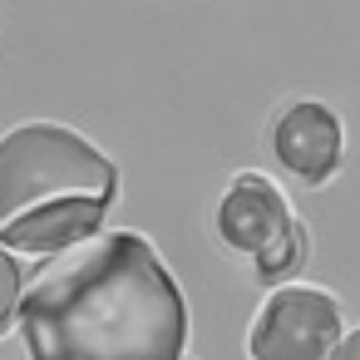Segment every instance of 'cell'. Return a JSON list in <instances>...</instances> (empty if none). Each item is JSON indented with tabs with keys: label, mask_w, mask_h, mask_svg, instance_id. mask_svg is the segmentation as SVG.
Returning a JSON list of instances; mask_svg holds the SVG:
<instances>
[{
	"label": "cell",
	"mask_w": 360,
	"mask_h": 360,
	"mask_svg": "<svg viewBox=\"0 0 360 360\" xmlns=\"http://www.w3.org/2000/svg\"><path fill=\"white\" fill-rule=\"evenodd\" d=\"M109 207L114 202H99V198H60V202H40L30 212H15L0 222V247L15 252V257H35V262H50L60 252H75L79 242L99 237L104 222H109Z\"/></svg>",
	"instance_id": "obj_6"
},
{
	"label": "cell",
	"mask_w": 360,
	"mask_h": 360,
	"mask_svg": "<svg viewBox=\"0 0 360 360\" xmlns=\"http://www.w3.org/2000/svg\"><path fill=\"white\" fill-rule=\"evenodd\" d=\"M306 257H311V232H306V222L296 217L266 252H257L252 257V276L271 291V286H291L301 271H306Z\"/></svg>",
	"instance_id": "obj_7"
},
{
	"label": "cell",
	"mask_w": 360,
	"mask_h": 360,
	"mask_svg": "<svg viewBox=\"0 0 360 360\" xmlns=\"http://www.w3.org/2000/svg\"><path fill=\"white\" fill-rule=\"evenodd\" d=\"M30 360H183L193 316L168 257L143 232H99L25 276Z\"/></svg>",
	"instance_id": "obj_1"
},
{
	"label": "cell",
	"mask_w": 360,
	"mask_h": 360,
	"mask_svg": "<svg viewBox=\"0 0 360 360\" xmlns=\"http://www.w3.org/2000/svg\"><path fill=\"white\" fill-rule=\"evenodd\" d=\"M25 276H30V271L20 266V257L0 247V340H6V335L15 330V321H20V296H25Z\"/></svg>",
	"instance_id": "obj_8"
},
{
	"label": "cell",
	"mask_w": 360,
	"mask_h": 360,
	"mask_svg": "<svg viewBox=\"0 0 360 360\" xmlns=\"http://www.w3.org/2000/svg\"><path fill=\"white\" fill-rule=\"evenodd\" d=\"M271 158L286 178L306 183V188H326L340 163H345V124L330 104L321 99H291L271 114L266 129Z\"/></svg>",
	"instance_id": "obj_4"
},
{
	"label": "cell",
	"mask_w": 360,
	"mask_h": 360,
	"mask_svg": "<svg viewBox=\"0 0 360 360\" xmlns=\"http://www.w3.org/2000/svg\"><path fill=\"white\" fill-rule=\"evenodd\" d=\"M345 335V311L326 286L291 281L271 286L252 316L247 355L252 360H330Z\"/></svg>",
	"instance_id": "obj_3"
},
{
	"label": "cell",
	"mask_w": 360,
	"mask_h": 360,
	"mask_svg": "<svg viewBox=\"0 0 360 360\" xmlns=\"http://www.w3.org/2000/svg\"><path fill=\"white\" fill-rule=\"evenodd\" d=\"M60 198H119L114 158L70 124L30 119L0 134V222Z\"/></svg>",
	"instance_id": "obj_2"
},
{
	"label": "cell",
	"mask_w": 360,
	"mask_h": 360,
	"mask_svg": "<svg viewBox=\"0 0 360 360\" xmlns=\"http://www.w3.org/2000/svg\"><path fill=\"white\" fill-rule=\"evenodd\" d=\"M330 360H360V326L340 335V345H335V355H330Z\"/></svg>",
	"instance_id": "obj_9"
},
{
	"label": "cell",
	"mask_w": 360,
	"mask_h": 360,
	"mask_svg": "<svg viewBox=\"0 0 360 360\" xmlns=\"http://www.w3.org/2000/svg\"><path fill=\"white\" fill-rule=\"evenodd\" d=\"M291 222H296L291 198H286L281 183L266 178V173H237V178L222 188L217 212H212V227H217L222 247L237 252V257H247V262H252L257 252H266Z\"/></svg>",
	"instance_id": "obj_5"
},
{
	"label": "cell",
	"mask_w": 360,
	"mask_h": 360,
	"mask_svg": "<svg viewBox=\"0 0 360 360\" xmlns=\"http://www.w3.org/2000/svg\"><path fill=\"white\" fill-rule=\"evenodd\" d=\"M183 360H193V355H183Z\"/></svg>",
	"instance_id": "obj_10"
}]
</instances>
